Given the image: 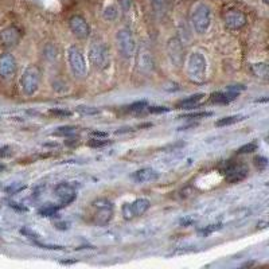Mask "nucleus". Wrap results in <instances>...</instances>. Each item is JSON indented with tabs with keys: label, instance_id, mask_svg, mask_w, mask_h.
Instances as JSON below:
<instances>
[{
	"label": "nucleus",
	"instance_id": "obj_1",
	"mask_svg": "<svg viewBox=\"0 0 269 269\" xmlns=\"http://www.w3.org/2000/svg\"><path fill=\"white\" fill-rule=\"evenodd\" d=\"M191 24L195 31L201 35L207 32L211 24V10L207 4L199 3L193 8Z\"/></svg>",
	"mask_w": 269,
	"mask_h": 269
},
{
	"label": "nucleus",
	"instance_id": "obj_2",
	"mask_svg": "<svg viewBox=\"0 0 269 269\" xmlns=\"http://www.w3.org/2000/svg\"><path fill=\"white\" fill-rule=\"evenodd\" d=\"M207 62L206 58L201 53H193L188 57L187 75L195 84H202L206 80Z\"/></svg>",
	"mask_w": 269,
	"mask_h": 269
},
{
	"label": "nucleus",
	"instance_id": "obj_3",
	"mask_svg": "<svg viewBox=\"0 0 269 269\" xmlns=\"http://www.w3.org/2000/svg\"><path fill=\"white\" fill-rule=\"evenodd\" d=\"M89 59L97 69H106L109 66V51L105 43L94 39L89 47Z\"/></svg>",
	"mask_w": 269,
	"mask_h": 269
},
{
	"label": "nucleus",
	"instance_id": "obj_4",
	"mask_svg": "<svg viewBox=\"0 0 269 269\" xmlns=\"http://www.w3.org/2000/svg\"><path fill=\"white\" fill-rule=\"evenodd\" d=\"M67 61L70 66L71 73L78 78H84L88 74V67H86L85 58L82 54L81 49L75 45L67 49Z\"/></svg>",
	"mask_w": 269,
	"mask_h": 269
},
{
	"label": "nucleus",
	"instance_id": "obj_5",
	"mask_svg": "<svg viewBox=\"0 0 269 269\" xmlns=\"http://www.w3.org/2000/svg\"><path fill=\"white\" fill-rule=\"evenodd\" d=\"M113 217V203L105 198L93 202V221L100 226H105Z\"/></svg>",
	"mask_w": 269,
	"mask_h": 269
},
{
	"label": "nucleus",
	"instance_id": "obj_6",
	"mask_svg": "<svg viewBox=\"0 0 269 269\" xmlns=\"http://www.w3.org/2000/svg\"><path fill=\"white\" fill-rule=\"evenodd\" d=\"M117 47L125 58H132L136 54V39L129 28H121L117 32Z\"/></svg>",
	"mask_w": 269,
	"mask_h": 269
},
{
	"label": "nucleus",
	"instance_id": "obj_7",
	"mask_svg": "<svg viewBox=\"0 0 269 269\" xmlns=\"http://www.w3.org/2000/svg\"><path fill=\"white\" fill-rule=\"evenodd\" d=\"M41 82V71L36 66H28L23 71L20 78V88L26 96H32L39 88Z\"/></svg>",
	"mask_w": 269,
	"mask_h": 269
},
{
	"label": "nucleus",
	"instance_id": "obj_8",
	"mask_svg": "<svg viewBox=\"0 0 269 269\" xmlns=\"http://www.w3.org/2000/svg\"><path fill=\"white\" fill-rule=\"evenodd\" d=\"M136 65L137 70L145 75H149L153 71V69H155V59H153L152 51H151L148 46L143 45L139 49L136 57Z\"/></svg>",
	"mask_w": 269,
	"mask_h": 269
},
{
	"label": "nucleus",
	"instance_id": "obj_9",
	"mask_svg": "<svg viewBox=\"0 0 269 269\" xmlns=\"http://www.w3.org/2000/svg\"><path fill=\"white\" fill-rule=\"evenodd\" d=\"M149 206H151V202H149L148 199H136L132 203H125L124 206H123V215H124L125 219H132L135 217L144 214L145 211L149 209Z\"/></svg>",
	"mask_w": 269,
	"mask_h": 269
},
{
	"label": "nucleus",
	"instance_id": "obj_10",
	"mask_svg": "<svg viewBox=\"0 0 269 269\" xmlns=\"http://www.w3.org/2000/svg\"><path fill=\"white\" fill-rule=\"evenodd\" d=\"M223 22H225V26L229 30H240L245 26L248 18L240 10H229L223 16Z\"/></svg>",
	"mask_w": 269,
	"mask_h": 269
},
{
	"label": "nucleus",
	"instance_id": "obj_11",
	"mask_svg": "<svg viewBox=\"0 0 269 269\" xmlns=\"http://www.w3.org/2000/svg\"><path fill=\"white\" fill-rule=\"evenodd\" d=\"M167 55L174 66L179 67L183 61V46L178 38H172L167 43Z\"/></svg>",
	"mask_w": 269,
	"mask_h": 269
},
{
	"label": "nucleus",
	"instance_id": "obj_12",
	"mask_svg": "<svg viewBox=\"0 0 269 269\" xmlns=\"http://www.w3.org/2000/svg\"><path fill=\"white\" fill-rule=\"evenodd\" d=\"M16 73V61L10 53H3L0 55V77L3 80H10Z\"/></svg>",
	"mask_w": 269,
	"mask_h": 269
},
{
	"label": "nucleus",
	"instance_id": "obj_13",
	"mask_svg": "<svg viewBox=\"0 0 269 269\" xmlns=\"http://www.w3.org/2000/svg\"><path fill=\"white\" fill-rule=\"evenodd\" d=\"M69 27H70L71 32L80 39L88 38L90 34L89 24H88V22L81 15L71 16L70 19H69Z\"/></svg>",
	"mask_w": 269,
	"mask_h": 269
},
{
	"label": "nucleus",
	"instance_id": "obj_14",
	"mask_svg": "<svg viewBox=\"0 0 269 269\" xmlns=\"http://www.w3.org/2000/svg\"><path fill=\"white\" fill-rule=\"evenodd\" d=\"M223 174H225V178H226L227 182L237 183V182H241L248 176V170L242 164L229 163L226 168L223 170Z\"/></svg>",
	"mask_w": 269,
	"mask_h": 269
},
{
	"label": "nucleus",
	"instance_id": "obj_15",
	"mask_svg": "<svg viewBox=\"0 0 269 269\" xmlns=\"http://www.w3.org/2000/svg\"><path fill=\"white\" fill-rule=\"evenodd\" d=\"M54 193H55V195L58 197L59 201H61V206L62 207L70 205V203L75 199L74 187L69 183L57 184L54 188Z\"/></svg>",
	"mask_w": 269,
	"mask_h": 269
},
{
	"label": "nucleus",
	"instance_id": "obj_16",
	"mask_svg": "<svg viewBox=\"0 0 269 269\" xmlns=\"http://www.w3.org/2000/svg\"><path fill=\"white\" fill-rule=\"evenodd\" d=\"M20 41V31L15 26H8L0 31V43L6 47H12Z\"/></svg>",
	"mask_w": 269,
	"mask_h": 269
},
{
	"label": "nucleus",
	"instance_id": "obj_17",
	"mask_svg": "<svg viewBox=\"0 0 269 269\" xmlns=\"http://www.w3.org/2000/svg\"><path fill=\"white\" fill-rule=\"evenodd\" d=\"M133 180L137 183H151L155 182L159 178V174L152 170V168H141L139 171H136L132 175Z\"/></svg>",
	"mask_w": 269,
	"mask_h": 269
},
{
	"label": "nucleus",
	"instance_id": "obj_18",
	"mask_svg": "<svg viewBox=\"0 0 269 269\" xmlns=\"http://www.w3.org/2000/svg\"><path fill=\"white\" fill-rule=\"evenodd\" d=\"M237 96L238 93L227 89V92H215V93H213L211 94L210 100L211 102H215V104H229V102L233 101Z\"/></svg>",
	"mask_w": 269,
	"mask_h": 269
},
{
	"label": "nucleus",
	"instance_id": "obj_19",
	"mask_svg": "<svg viewBox=\"0 0 269 269\" xmlns=\"http://www.w3.org/2000/svg\"><path fill=\"white\" fill-rule=\"evenodd\" d=\"M203 97H205V94L202 93L190 96V97L184 98V100H180V101L176 104V108H180V109H190V108H194V106L198 105Z\"/></svg>",
	"mask_w": 269,
	"mask_h": 269
},
{
	"label": "nucleus",
	"instance_id": "obj_20",
	"mask_svg": "<svg viewBox=\"0 0 269 269\" xmlns=\"http://www.w3.org/2000/svg\"><path fill=\"white\" fill-rule=\"evenodd\" d=\"M252 73H253L256 77L262 78V80H268L269 77V67L266 63H254L252 65Z\"/></svg>",
	"mask_w": 269,
	"mask_h": 269
},
{
	"label": "nucleus",
	"instance_id": "obj_21",
	"mask_svg": "<svg viewBox=\"0 0 269 269\" xmlns=\"http://www.w3.org/2000/svg\"><path fill=\"white\" fill-rule=\"evenodd\" d=\"M153 11L158 19H162L166 12V0H152Z\"/></svg>",
	"mask_w": 269,
	"mask_h": 269
},
{
	"label": "nucleus",
	"instance_id": "obj_22",
	"mask_svg": "<svg viewBox=\"0 0 269 269\" xmlns=\"http://www.w3.org/2000/svg\"><path fill=\"white\" fill-rule=\"evenodd\" d=\"M77 132V128L75 127H71V125H66V127H59L57 128L55 132H53L54 136H71Z\"/></svg>",
	"mask_w": 269,
	"mask_h": 269
},
{
	"label": "nucleus",
	"instance_id": "obj_23",
	"mask_svg": "<svg viewBox=\"0 0 269 269\" xmlns=\"http://www.w3.org/2000/svg\"><path fill=\"white\" fill-rule=\"evenodd\" d=\"M61 205L59 206H55V205H47V206L42 207L41 210H39V215H42V217H53V215L57 214V211L61 209Z\"/></svg>",
	"mask_w": 269,
	"mask_h": 269
},
{
	"label": "nucleus",
	"instance_id": "obj_24",
	"mask_svg": "<svg viewBox=\"0 0 269 269\" xmlns=\"http://www.w3.org/2000/svg\"><path fill=\"white\" fill-rule=\"evenodd\" d=\"M244 117L242 116H229V117H223V119H219L215 125L217 127H226V125H232L234 123H238V121H241Z\"/></svg>",
	"mask_w": 269,
	"mask_h": 269
},
{
	"label": "nucleus",
	"instance_id": "obj_25",
	"mask_svg": "<svg viewBox=\"0 0 269 269\" xmlns=\"http://www.w3.org/2000/svg\"><path fill=\"white\" fill-rule=\"evenodd\" d=\"M117 16V10L114 6H108V7H105V10H104V18H105L106 20H114L116 19Z\"/></svg>",
	"mask_w": 269,
	"mask_h": 269
},
{
	"label": "nucleus",
	"instance_id": "obj_26",
	"mask_svg": "<svg viewBox=\"0 0 269 269\" xmlns=\"http://www.w3.org/2000/svg\"><path fill=\"white\" fill-rule=\"evenodd\" d=\"M257 143H254V141H252V143H248V144L242 145L241 148L238 149V153H249V152H253V151H256L257 149Z\"/></svg>",
	"mask_w": 269,
	"mask_h": 269
},
{
	"label": "nucleus",
	"instance_id": "obj_27",
	"mask_svg": "<svg viewBox=\"0 0 269 269\" xmlns=\"http://www.w3.org/2000/svg\"><path fill=\"white\" fill-rule=\"evenodd\" d=\"M147 105H148L147 101H145V100H141V101H136V102H133V104H131V105L128 106V109L135 112V110L144 109V108H147Z\"/></svg>",
	"mask_w": 269,
	"mask_h": 269
},
{
	"label": "nucleus",
	"instance_id": "obj_28",
	"mask_svg": "<svg viewBox=\"0 0 269 269\" xmlns=\"http://www.w3.org/2000/svg\"><path fill=\"white\" fill-rule=\"evenodd\" d=\"M77 110L81 114H97L98 109L93 108V106H78Z\"/></svg>",
	"mask_w": 269,
	"mask_h": 269
},
{
	"label": "nucleus",
	"instance_id": "obj_29",
	"mask_svg": "<svg viewBox=\"0 0 269 269\" xmlns=\"http://www.w3.org/2000/svg\"><path fill=\"white\" fill-rule=\"evenodd\" d=\"M24 188L23 184H20V183H14L11 184V186H8V187H6V193L7 194H16V193H19L22 191Z\"/></svg>",
	"mask_w": 269,
	"mask_h": 269
},
{
	"label": "nucleus",
	"instance_id": "obj_30",
	"mask_svg": "<svg viewBox=\"0 0 269 269\" xmlns=\"http://www.w3.org/2000/svg\"><path fill=\"white\" fill-rule=\"evenodd\" d=\"M110 141L109 140H104V139H98V137H96V139H93V140L90 141L89 145L90 147H96V148H98V147H104V145L109 144Z\"/></svg>",
	"mask_w": 269,
	"mask_h": 269
},
{
	"label": "nucleus",
	"instance_id": "obj_31",
	"mask_svg": "<svg viewBox=\"0 0 269 269\" xmlns=\"http://www.w3.org/2000/svg\"><path fill=\"white\" fill-rule=\"evenodd\" d=\"M211 116V112H195V113H188V114H184V119H199V117H209ZM180 117V119H182Z\"/></svg>",
	"mask_w": 269,
	"mask_h": 269
},
{
	"label": "nucleus",
	"instance_id": "obj_32",
	"mask_svg": "<svg viewBox=\"0 0 269 269\" xmlns=\"http://www.w3.org/2000/svg\"><path fill=\"white\" fill-rule=\"evenodd\" d=\"M12 155V149L10 145H3L0 147V159H6Z\"/></svg>",
	"mask_w": 269,
	"mask_h": 269
},
{
	"label": "nucleus",
	"instance_id": "obj_33",
	"mask_svg": "<svg viewBox=\"0 0 269 269\" xmlns=\"http://www.w3.org/2000/svg\"><path fill=\"white\" fill-rule=\"evenodd\" d=\"M148 112H151V113H167V112H170V108H166V106H148Z\"/></svg>",
	"mask_w": 269,
	"mask_h": 269
},
{
	"label": "nucleus",
	"instance_id": "obj_34",
	"mask_svg": "<svg viewBox=\"0 0 269 269\" xmlns=\"http://www.w3.org/2000/svg\"><path fill=\"white\" fill-rule=\"evenodd\" d=\"M49 113L50 114H54V116H61V117H69L71 114V112H69V110H65V109H50L49 110Z\"/></svg>",
	"mask_w": 269,
	"mask_h": 269
},
{
	"label": "nucleus",
	"instance_id": "obj_35",
	"mask_svg": "<svg viewBox=\"0 0 269 269\" xmlns=\"http://www.w3.org/2000/svg\"><path fill=\"white\" fill-rule=\"evenodd\" d=\"M254 162H256V166H257L260 170H264V168L266 167V164H268V162H266L265 158H262V156H258V158H256V159H254Z\"/></svg>",
	"mask_w": 269,
	"mask_h": 269
},
{
	"label": "nucleus",
	"instance_id": "obj_36",
	"mask_svg": "<svg viewBox=\"0 0 269 269\" xmlns=\"http://www.w3.org/2000/svg\"><path fill=\"white\" fill-rule=\"evenodd\" d=\"M117 2H119V4H120L121 8H123L125 12L131 10V6H132V0H117Z\"/></svg>",
	"mask_w": 269,
	"mask_h": 269
},
{
	"label": "nucleus",
	"instance_id": "obj_37",
	"mask_svg": "<svg viewBox=\"0 0 269 269\" xmlns=\"http://www.w3.org/2000/svg\"><path fill=\"white\" fill-rule=\"evenodd\" d=\"M217 229H219V225L217 227H215L214 225H210V226H207L206 229H202V230H199V234H203V236L206 237V236H209V234H210L211 232L217 230Z\"/></svg>",
	"mask_w": 269,
	"mask_h": 269
},
{
	"label": "nucleus",
	"instance_id": "obj_38",
	"mask_svg": "<svg viewBox=\"0 0 269 269\" xmlns=\"http://www.w3.org/2000/svg\"><path fill=\"white\" fill-rule=\"evenodd\" d=\"M20 233L24 234V236H27L28 238H38L39 237V236L35 233V232L30 230V229H22V230H20Z\"/></svg>",
	"mask_w": 269,
	"mask_h": 269
},
{
	"label": "nucleus",
	"instance_id": "obj_39",
	"mask_svg": "<svg viewBox=\"0 0 269 269\" xmlns=\"http://www.w3.org/2000/svg\"><path fill=\"white\" fill-rule=\"evenodd\" d=\"M10 206L14 207V209H16V210H19V211H27V207L22 206V205H19V203L11 202V203H10Z\"/></svg>",
	"mask_w": 269,
	"mask_h": 269
},
{
	"label": "nucleus",
	"instance_id": "obj_40",
	"mask_svg": "<svg viewBox=\"0 0 269 269\" xmlns=\"http://www.w3.org/2000/svg\"><path fill=\"white\" fill-rule=\"evenodd\" d=\"M90 136L92 137H106L108 136V133L100 132V131H93V132H90Z\"/></svg>",
	"mask_w": 269,
	"mask_h": 269
},
{
	"label": "nucleus",
	"instance_id": "obj_41",
	"mask_svg": "<svg viewBox=\"0 0 269 269\" xmlns=\"http://www.w3.org/2000/svg\"><path fill=\"white\" fill-rule=\"evenodd\" d=\"M4 168H6V167H4V166H3V164H0V171H3V170H4Z\"/></svg>",
	"mask_w": 269,
	"mask_h": 269
},
{
	"label": "nucleus",
	"instance_id": "obj_42",
	"mask_svg": "<svg viewBox=\"0 0 269 269\" xmlns=\"http://www.w3.org/2000/svg\"><path fill=\"white\" fill-rule=\"evenodd\" d=\"M265 2H268V0H265Z\"/></svg>",
	"mask_w": 269,
	"mask_h": 269
}]
</instances>
